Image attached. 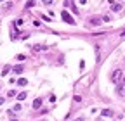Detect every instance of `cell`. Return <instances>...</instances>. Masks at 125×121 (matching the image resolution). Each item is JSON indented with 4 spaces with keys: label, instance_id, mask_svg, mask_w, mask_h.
I'll return each instance as SVG.
<instances>
[{
    "label": "cell",
    "instance_id": "obj_18",
    "mask_svg": "<svg viewBox=\"0 0 125 121\" xmlns=\"http://www.w3.org/2000/svg\"><path fill=\"white\" fill-rule=\"evenodd\" d=\"M75 121H85V118H78V119H75Z\"/></svg>",
    "mask_w": 125,
    "mask_h": 121
},
{
    "label": "cell",
    "instance_id": "obj_8",
    "mask_svg": "<svg viewBox=\"0 0 125 121\" xmlns=\"http://www.w3.org/2000/svg\"><path fill=\"white\" fill-rule=\"evenodd\" d=\"M26 83H28V80H26V78H19V80H17V85H19V87H24Z\"/></svg>",
    "mask_w": 125,
    "mask_h": 121
},
{
    "label": "cell",
    "instance_id": "obj_15",
    "mask_svg": "<svg viewBox=\"0 0 125 121\" xmlns=\"http://www.w3.org/2000/svg\"><path fill=\"white\" fill-rule=\"evenodd\" d=\"M73 100H75V102H80V100H82V97H80V95H75Z\"/></svg>",
    "mask_w": 125,
    "mask_h": 121
},
{
    "label": "cell",
    "instance_id": "obj_10",
    "mask_svg": "<svg viewBox=\"0 0 125 121\" xmlns=\"http://www.w3.org/2000/svg\"><path fill=\"white\" fill-rule=\"evenodd\" d=\"M9 71H11V66H5V68L2 69V76H5V74L9 73Z\"/></svg>",
    "mask_w": 125,
    "mask_h": 121
},
{
    "label": "cell",
    "instance_id": "obj_6",
    "mask_svg": "<svg viewBox=\"0 0 125 121\" xmlns=\"http://www.w3.org/2000/svg\"><path fill=\"white\" fill-rule=\"evenodd\" d=\"M23 69H24L23 66H14V68H12V71H14L16 74H21V73H23Z\"/></svg>",
    "mask_w": 125,
    "mask_h": 121
},
{
    "label": "cell",
    "instance_id": "obj_14",
    "mask_svg": "<svg viewBox=\"0 0 125 121\" xmlns=\"http://www.w3.org/2000/svg\"><path fill=\"white\" fill-rule=\"evenodd\" d=\"M42 48H43L42 45H35V47H33V50H37V52H38V50H42Z\"/></svg>",
    "mask_w": 125,
    "mask_h": 121
},
{
    "label": "cell",
    "instance_id": "obj_9",
    "mask_svg": "<svg viewBox=\"0 0 125 121\" xmlns=\"http://www.w3.org/2000/svg\"><path fill=\"white\" fill-rule=\"evenodd\" d=\"M26 99V92H21V93H17V100H24Z\"/></svg>",
    "mask_w": 125,
    "mask_h": 121
},
{
    "label": "cell",
    "instance_id": "obj_11",
    "mask_svg": "<svg viewBox=\"0 0 125 121\" xmlns=\"http://www.w3.org/2000/svg\"><path fill=\"white\" fill-rule=\"evenodd\" d=\"M101 21H104V23H108V21H111V17H109L108 14H104V16L101 17Z\"/></svg>",
    "mask_w": 125,
    "mask_h": 121
},
{
    "label": "cell",
    "instance_id": "obj_13",
    "mask_svg": "<svg viewBox=\"0 0 125 121\" xmlns=\"http://www.w3.org/2000/svg\"><path fill=\"white\" fill-rule=\"evenodd\" d=\"M33 5H35V2H26V7H28V9H31Z\"/></svg>",
    "mask_w": 125,
    "mask_h": 121
},
{
    "label": "cell",
    "instance_id": "obj_1",
    "mask_svg": "<svg viewBox=\"0 0 125 121\" xmlns=\"http://www.w3.org/2000/svg\"><path fill=\"white\" fill-rule=\"evenodd\" d=\"M61 17H62V21H66L68 24H71V26L75 24V19H73V16H71L68 11H62V12H61Z\"/></svg>",
    "mask_w": 125,
    "mask_h": 121
},
{
    "label": "cell",
    "instance_id": "obj_20",
    "mask_svg": "<svg viewBox=\"0 0 125 121\" xmlns=\"http://www.w3.org/2000/svg\"><path fill=\"white\" fill-rule=\"evenodd\" d=\"M11 121H17V119H11Z\"/></svg>",
    "mask_w": 125,
    "mask_h": 121
},
{
    "label": "cell",
    "instance_id": "obj_5",
    "mask_svg": "<svg viewBox=\"0 0 125 121\" xmlns=\"http://www.w3.org/2000/svg\"><path fill=\"white\" fill-rule=\"evenodd\" d=\"M101 23H102L101 17H92V19H90V24L92 26H97V24H101Z\"/></svg>",
    "mask_w": 125,
    "mask_h": 121
},
{
    "label": "cell",
    "instance_id": "obj_12",
    "mask_svg": "<svg viewBox=\"0 0 125 121\" xmlns=\"http://www.w3.org/2000/svg\"><path fill=\"white\" fill-rule=\"evenodd\" d=\"M23 23H24L23 19H17V21H16V26H23Z\"/></svg>",
    "mask_w": 125,
    "mask_h": 121
},
{
    "label": "cell",
    "instance_id": "obj_3",
    "mask_svg": "<svg viewBox=\"0 0 125 121\" xmlns=\"http://www.w3.org/2000/svg\"><path fill=\"white\" fill-rule=\"evenodd\" d=\"M120 78H122V71H120V69H117V71H115V73H113V81L117 83V81H118Z\"/></svg>",
    "mask_w": 125,
    "mask_h": 121
},
{
    "label": "cell",
    "instance_id": "obj_17",
    "mask_svg": "<svg viewBox=\"0 0 125 121\" xmlns=\"http://www.w3.org/2000/svg\"><path fill=\"white\" fill-rule=\"evenodd\" d=\"M4 102H5V99H4V97H0V106H2Z\"/></svg>",
    "mask_w": 125,
    "mask_h": 121
},
{
    "label": "cell",
    "instance_id": "obj_7",
    "mask_svg": "<svg viewBox=\"0 0 125 121\" xmlns=\"http://www.w3.org/2000/svg\"><path fill=\"white\" fill-rule=\"evenodd\" d=\"M40 106H42V99H37L33 102V109H40Z\"/></svg>",
    "mask_w": 125,
    "mask_h": 121
},
{
    "label": "cell",
    "instance_id": "obj_16",
    "mask_svg": "<svg viewBox=\"0 0 125 121\" xmlns=\"http://www.w3.org/2000/svg\"><path fill=\"white\" fill-rule=\"evenodd\" d=\"M12 111H21V104H16V106H14V109H12Z\"/></svg>",
    "mask_w": 125,
    "mask_h": 121
},
{
    "label": "cell",
    "instance_id": "obj_2",
    "mask_svg": "<svg viewBox=\"0 0 125 121\" xmlns=\"http://www.w3.org/2000/svg\"><path fill=\"white\" fill-rule=\"evenodd\" d=\"M111 11H113V12H118L120 11V9H122V4H117V2H111Z\"/></svg>",
    "mask_w": 125,
    "mask_h": 121
},
{
    "label": "cell",
    "instance_id": "obj_4",
    "mask_svg": "<svg viewBox=\"0 0 125 121\" xmlns=\"http://www.w3.org/2000/svg\"><path fill=\"white\" fill-rule=\"evenodd\" d=\"M101 116H104V118H109V116H113V111H109V109H102V111H101Z\"/></svg>",
    "mask_w": 125,
    "mask_h": 121
},
{
    "label": "cell",
    "instance_id": "obj_19",
    "mask_svg": "<svg viewBox=\"0 0 125 121\" xmlns=\"http://www.w3.org/2000/svg\"><path fill=\"white\" fill-rule=\"evenodd\" d=\"M122 37H123V38H125V29H123V33H122Z\"/></svg>",
    "mask_w": 125,
    "mask_h": 121
}]
</instances>
